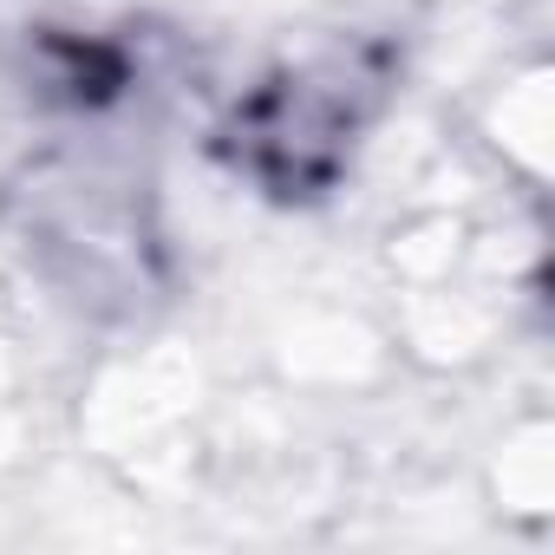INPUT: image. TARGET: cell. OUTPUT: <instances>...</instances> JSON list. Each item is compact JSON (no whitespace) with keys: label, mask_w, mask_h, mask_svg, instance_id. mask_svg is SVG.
Returning a JSON list of instances; mask_svg holds the SVG:
<instances>
[{"label":"cell","mask_w":555,"mask_h":555,"mask_svg":"<svg viewBox=\"0 0 555 555\" xmlns=\"http://www.w3.org/2000/svg\"><path fill=\"white\" fill-rule=\"evenodd\" d=\"M392 79L399 60L386 40H334L308 60H282L222 112L209 151L268 203H321L347 183Z\"/></svg>","instance_id":"1"}]
</instances>
